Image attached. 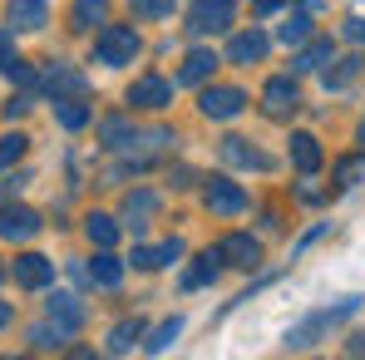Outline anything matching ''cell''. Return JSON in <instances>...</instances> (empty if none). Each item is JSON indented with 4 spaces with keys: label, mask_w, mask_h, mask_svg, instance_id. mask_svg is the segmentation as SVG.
Masks as SVG:
<instances>
[{
    "label": "cell",
    "mask_w": 365,
    "mask_h": 360,
    "mask_svg": "<svg viewBox=\"0 0 365 360\" xmlns=\"http://www.w3.org/2000/svg\"><path fill=\"white\" fill-rule=\"evenodd\" d=\"M306 5H321V0H306Z\"/></svg>",
    "instance_id": "b9f144b4"
},
{
    "label": "cell",
    "mask_w": 365,
    "mask_h": 360,
    "mask_svg": "<svg viewBox=\"0 0 365 360\" xmlns=\"http://www.w3.org/2000/svg\"><path fill=\"white\" fill-rule=\"evenodd\" d=\"M346 40H351V45H361V50H365V20H346Z\"/></svg>",
    "instance_id": "d590c367"
},
{
    "label": "cell",
    "mask_w": 365,
    "mask_h": 360,
    "mask_svg": "<svg viewBox=\"0 0 365 360\" xmlns=\"http://www.w3.org/2000/svg\"><path fill=\"white\" fill-rule=\"evenodd\" d=\"M217 252H222V262H227V267H242V272L262 267V242L247 237V232H232V237H222V242H217Z\"/></svg>",
    "instance_id": "30bf717a"
},
{
    "label": "cell",
    "mask_w": 365,
    "mask_h": 360,
    "mask_svg": "<svg viewBox=\"0 0 365 360\" xmlns=\"http://www.w3.org/2000/svg\"><path fill=\"white\" fill-rule=\"evenodd\" d=\"M232 25V0H192L187 5V35H217Z\"/></svg>",
    "instance_id": "3957f363"
},
{
    "label": "cell",
    "mask_w": 365,
    "mask_h": 360,
    "mask_svg": "<svg viewBox=\"0 0 365 360\" xmlns=\"http://www.w3.org/2000/svg\"><path fill=\"white\" fill-rule=\"evenodd\" d=\"M262 109H267L272 119H292V114L302 109V89H297V79H292V74L267 79V89H262Z\"/></svg>",
    "instance_id": "5b68a950"
},
{
    "label": "cell",
    "mask_w": 365,
    "mask_h": 360,
    "mask_svg": "<svg viewBox=\"0 0 365 360\" xmlns=\"http://www.w3.org/2000/svg\"><path fill=\"white\" fill-rule=\"evenodd\" d=\"M178 336H182V316H173V321H163V326H158V331H153V336H148L143 346H148L153 356H163V351H168V346H173Z\"/></svg>",
    "instance_id": "f1b7e54d"
},
{
    "label": "cell",
    "mask_w": 365,
    "mask_h": 360,
    "mask_svg": "<svg viewBox=\"0 0 365 360\" xmlns=\"http://www.w3.org/2000/svg\"><path fill=\"white\" fill-rule=\"evenodd\" d=\"M104 20H109V0H74V10H69V25L74 30H94Z\"/></svg>",
    "instance_id": "603a6c76"
},
{
    "label": "cell",
    "mask_w": 365,
    "mask_h": 360,
    "mask_svg": "<svg viewBox=\"0 0 365 360\" xmlns=\"http://www.w3.org/2000/svg\"><path fill=\"white\" fill-rule=\"evenodd\" d=\"M143 45H138V30L133 25H99V40H94V60L109 64V69H119V64H133V55H138Z\"/></svg>",
    "instance_id": "6da1fadb"
},
{
    "label": "cell",
    "mask_w": 365,
    "mask_h": 360,
    "mask_svg": "<svg viewBox=\"0 0 365 360\" xmlns=\"http://www.w3.org/2000/svg\"><path fill=\"white\" fill-rule=\"evenodd\" d=\"M182 257V237H168V242H158V247H133V267L138 272H158V267H168V262H178Z\"/></svg>",
    "instance_id": "7c38bea8"
},
{
    "label": "cell",
    "mask_w": 365,
    "mask_h": 360,
    "mask_svg": "<svg viewBox=\"0 0 365 360\" xmlns=\"http://www.w3.org/2000/svg\"><path fill=\"white\" fill-rule=\"evenodd\" d=\"M356 74H361V55H351V60H341L336 69H326V89H346Z\"/></svg>",
    "instance_id": "4dcf8cb0"
},
{
    "label": "cell",
    "mask_w": 365,
    "mask_h": 360,
    "mask_svg": "<svg viewBox=\"0 0 365 360\" xmlns=\"http://www.w3.org/2000/svg\"><path fill=\"white\" fill-rule=\"evenodd\" d=\"M25 143H30L25 133H5V138H0V168H10V163H20V153H25Z\"/></svg>",
    "instance_id": "d6a6232c"
},
{
    "label": "cell",
    "mask_w": 365,
    "mask_h": 360,
    "mask_svg": "<svg viewBox=\"0 0 365 360\" xmlns=\"http://www.w3.org/2000/svg\"><path fill=\"white\" fill-rule=\"evenodd\" d=\"M50 316H55V321H64V326H74V331H79V321H84L79 301L69 297V292H55V297H50Z\"/></svg>",
    "instance_id": "4316f807"
},
{
    "label": "cell",
    "mask_w": 365,
    "mask_h": 360,
    "mask_svg": "<svg viewBox=\"0 0 365 360\" xmlns=\"http://www.w3.org/2000/svg\"><path fill=\"white\" fill-rule=\"evenodd\" d=\"M217 272H222V252H217V247H207V252H197V257H192V267L182 272V287H187V292H197V287L217 282Z\"/></svg>",
    "instance_id": "5bb4252c"
},
{
    "label": "cell",
    "mask_w": 365,
    "mask_h": 360,
    "mask_svg": "<svg viewBox=\"0 0 365 360\" xmlns=\"http://www.w3.org/2000/svg\"><path fill=\"white\" fill-rule=\"evenodd\" d=\"M346 356H365V331H356V336L346 341Z\"/></svg>",
    "instance_id": "74e56055"
},
{
    "label": "cell",
    "mask_w": 365,
    "mask_h": 360,
    "mask_svg": "<svg viewBox=\"0 0 365 360\" xmlns=\"http://www.w3.org/2000/svg\"><path fill=\"white\" fill-rule=\"evenodd\" d=\"M222 158H227L232 168H262V173L272 168V158H267V153H257L247 138H222Z\"/></svg>",
    "instance_id": "d6986e66"
},
{
    "label": "cell",
    "mask_w": 365,
    "mask_h": 360,
    "mask_svg": "<svg viewBox=\"0 0 365 360\" xmlns=\"http://www.w3.org/2000/svg\"><path fill=\"white\" fill-rule=\"evenodd\" d=\"M84 237L94 242V247H114V242H119V222H114L109 212H89V217H84Z\"/></svg>",
    "instance_id": "cb8c5ba5"
},
{
    "label": "cell",
    "mask_w": 365,
    "mask_h": 360,
    "mask_svg": "<svg viewBox=\"0 0 365 360\" xmlns=\"http://www.w3.org/2000/svg\"><path fill=\"white\" fill-rule=\"evenodd\" d=\"M99 138L109 143V148H133V138H138V128L123 119V114H109V119H99Z\"/></svg>",
    "instance_id": "7402d4cb"
},
{
    "label": "cell",
    "mask_w": 365,
    "mask_h": 360,
    "mask_svg": "<svg viewBox=\"0 0 365 360\" xmlns=\"http://www.w3.org/2000/svg\"><path fill=\"white\" fill-rule=\"evenodd\" d=\"M202 202H207V212H217V217H242L247 212V192L232 178H207L202 182Z\"/></svg>",
    "instance_id": "277c9868"
},
{
    "label": "cell",
    "mask_w": 365,
    "mask_h": 360,
    "mask_svg": "<svg viewBox=\"0 0 365 360\" xmlns=\"http://www.w3.org/2000/svg\"><path fill=\"white\" fill-rule=\"evenodd\" d=\"M153 212H158V192H148V187H133V192L123 197V217H128V227H133V232H143Z\"/></svg>",
    "instance_id": "2e32d148"
},
{
    "label": "cell",
    "mask_w": 365,
    "mask_h": 360,
    "mask_svg": "<svg viewBox=\"0 0 365 360\" xmlns=\"http://www.w3.org/2000/svg\"><path fill=\"white\" fill-rule=\"evenodd\" d=\"M128 104H133V109H168V104H173V79H163V74L133 79V84H128Z\"/></svg>",
    "instance_id": "52a82bcc"
},
{
    "label": "cell",
    "mask_w": 365,
    "mask_h": 360,
    "mask_svg": "<svg viewBox=\"0 0 365 360\" xmlns=\"http://www.w3.org/2000/svg\"><path fill=\"white\" fill-rule=\"evenodd\" d=\"M5 20H10V30H40L50 20V5L45 0H10Z\"/></svg>",
    "instance_id": "e0dca14e"
},
{
    "label": "cell",
    "mask_w": 365,
    "mask_h": 360,
    "mask_svg": "<svg viewBox=\"0 0 365 360\" xmlns=\"http://www.w3.org/2000/svg\"><path fill=\"white\" fill-rule=\"evenodd\" d=\"M138 341H143V321H138V316H133V321H119V326L109 331V356H128Z\"/></svg>",
    "instance_id": "d4e9b609"
},
{
    "label": "cell",
    "mask_w": 365,
    "mask_h": 360,
    "mask_svg": "<svg viewBox=\"0 0 365 360\" xmlns=\"http://www.w3.org/2000/svg\"><path fill=\"white\" fill-rule=\"evenodd\" d=\"M128 10L143 20H163V15H173V0H128Z\"/></svg>",
    "instance_id": "836d02e7"
},
{
    "label": "cell",
    "mask_w": 365,
    "mask_h": 360,
    "mask_svg": "<svg viewBox=\"0 0 365 360\" xmlns=\"http://www.w3.org/2000/svg\"><path fill=\"white\" fill-rule=\"evenodd\" d=\"M40 227H45V222H40L35 207H20V202L0 207V242H30Z\"/></svg>",
    "instance_id": "ba28073f"
},
{
    "label": "cell",
    "mask_w": 365,
    "mask_h": 360,
    "mask_svg": "<svg viewBox=\"0 0 365 360\" xmlns=\"http://www.w3.org/2000/svg\"><path fill=\"white\" fill-rule=\"evenodd\" d=\"M361 138H365V119H361Z\"/></svg>",
    "instance_id": "60d3db41"
},
{
    "label": "cell",
    "mask_w": 365,
    "mask_h": 360,
    "mask_svg": "<svg viewBox=\"0 0 365 360\" xmlns=\"http://www.w3.org/2000/svg\"><path fill=\"white\" fill-rule=\"evenodd\" d=\"M0 282H5V267H0Z\"/></svg>",
    "instance_id": "7bdbcfd3"
},
{
    "label": "cell",
    "mask_w": 365,
    "mask_h": 360,
    "mask_svg": "<svg viewBox=\"0 0 365 360\" xmlns=\"http://www.w3.org/2000/svg\"><path fill=\"white\" fill-rule=\"evenodd\" d=\"M55 119H60L64 128H84V123H89V109H84L79 99H55Z\"/></svg>",
    "instance_id": "f546056e"
},
{
    "label": "cell",
    "mask_w": 365,
    "mask_h": 360,
    "mask_svg": "<svg viewBox=\"0 0 365 360\" xmlns=\"http://www.w3.org/2000/svg\"><path fill=\"white\" fill-rule=\"evenodd\" d=\"M282 5H287V0H252V10H257V15H277Z\"/></svg>",
    "instance_id": "8d00e7d4"
},
{
    "label": "cell",
    "mask_w": 365,
    "mask_h": 360,
    "mask_svg": "<svg viewBox=\"0 0 365 360\" xmlns=\"http://www.w3.org/2000/svg\"><path fill=\"white\" fill-rule=\"evenodd\" d=\"M40 84H45L50 94H55V89H64V94H84V89H89V79H84L79 69H69V64H60V60L40 69Z\"/></svg>",
    "instance_id": "9a60e30c"
},
{
    "label": "cell",
    "mask_w": 365,
    "mask_h": 360,
    "mask_svg": "<svg viewBox=\"0 0 365 360\" xmlns=\"http://www.w3.org/2000/svg\"><path fill=\"white\" fill-rule=\"evenodd\" d=\"M15 60V30H0V69Z\"/></svg>",
    "instance_id": "e575fe53"
},
{
    "label": "cell",
    "mask_w": 365,
    "mask_h": 360,
    "mask_svg": "<svg viewBox=\"0 0 365 360\" xmlns=\"http://www.w3.org/2000/svg\"><path fill=\"white\" fill-rule=\"evenodd\" d=\"M25 109H30V99H10V104H5V119H20Z\"/></svg>",
    "instance_id": "f35d334b"
},
{
    "label": "cell",
    "mask_w": 365,
    "mask_h": 360,
    "mask_svg": "<svg viewBox=\"0 0 365 360\" xmlns=\"http://www.w3.org/2000/svg\"><path fill=\"white\" fill-rule=\"evenodd\" d=\"M84 282H89V287H104V292L119 287V282H123V262L114 257V247H99V257L84 267Z\"/></svg>",
    "instance_id": "8fae6325"
},
{
    "label": "cell",
    "mask_w": 365,
    "mask_h": 360,
    "mask_svg": "<svg viewBox=\"0 0 365 360\" xmlns=\"http://www.w3.org/2000/svg\"><path fill=\"white\" fill-rule=\"evenodd\" d=\"M247 104L242 89H232V84H207L202 94H197V109L207 114V119H237Z\"/></svg>",
    "instance_id": "8992f818"
},
{
    "label": "cell",
    "mask_w": 365,
    "mask_h": 360,
    "mask_svg": "<svg viewBox=\"0 0 365 360\" xmlns=\"http://www.w3.org/2000/svg\"><path fill=\"white\" fill-rule=\"evenodd\" d=\"M336 45L331 40H302V50L292 55V74H316L321 64H331Z\"/></svg>",
    "instance_id": "ac0fdd59"
},
{
    "label": "cell",
    "mask_w": 365,
    "mask_h": 360,
    "mask_svg": "<svg viewBox=\"0 0 365 360\" xmlns=\"http://www.w3.org/2000/svg\"><path fill=\"white\" fill-rule=\"evenodd\" d=\"M292 163H297V173H316L321 168V143H316V133H292Z\"/></svg>",
    "instance_id": "44dd1931"
},
{
    "label": "cell",
    "mask_w": 365,
    "mask_h": 360,
    "mask_svg": "<svg viewBox=\"0 0 365 360\" xmlns=\"http://www.w3.org/2000/svg\"><path fill=\"white\" fill-rule=\"evenodd\" d=\"M74 336V326H64V321H40V326H30V346L35 351H64V341Z\"/></svg>",
    "instance_id": "ffe728a7"
},
{
    "label": "cell",
    "mask_w": 365,
    "mask_h": 360,
    "mask_svg": "<svg viewBox=\"0 0 365 360\" xmlns=\"http://www.w3.org/2000/svg\"><path fill=\"white\" fill-rule=\"evenodd\" d=\"M10 326V301H0V331Z\"/></svg>",
    "instance_id": "ab89813d"
},
{
    "label": "cell",
    "mask_w": 365,
    "mask_h": 360,
    "mask_svg": "<svg viewBox=\"0 0 365 360\" xmlns=\"http://www.w3.org/2000/svg\"><path fill=\"white\" fill-rule=\"evenodd\" d=\"M15 282L20 287H30V292H40V287H50L55 282V262L50 257H40V252H25V257H15Z\"/></svg>",
    "instance_id": "9c48e42d"
},
{
    "label": "cell",
    "mask_w": 365,
    "mask_h": 360,
    "mask_svg": "<svg viewBox=\"0 0 365 360\" xmlns=\"http://www.w3.org/2000/svg\"><path fill=\"white\" fill-rule=\"evenodd\" d=\"M356 311H361V297H346L341 306L316 311L311 321H302V326H292V331H287V351H306V346H311V341H316L326 326H336V321H346V316H356Z\"/></svg>",
    "instance_id": "7a4b0ae2"
},
{
    "label": "cell",
    "mask_w": 365,
    "mask_h": 360,
    "mask_svg": "<svg viewBox=\"0 0 365 360\" xmlns=\"http://www.w3.org/2000/svg\"><path fill=\"white\" fill-rule=\"evenodd\" d=\"M267 50H272V40H267L262 30H242V35L227 40V60H232V64H257Z\"/></svg>",
    "instance_id": "4fadbf2b"
},
{
    "label": "cell",
    "mask_w": 365,
    "mask_h": 360,
    "mask_svg": "<svg viewBox=\"0 0 365 360\" xmlns=\"http://www.w3.org/2000/svg\"><path fill=\"white\" fill-rule=\"evenodd\" d=\"M212 69H217V55H212V50H187V60H182V74H178V79H182V84H202Z\"/></svg>",
    "instance_id": "484cf974"
},
{
    "label": "cell",
    "mask_w": 365,
    "mask_h": 360,
    "mask_svg": "<svg viewBox=\"0 0 365 360\" xmlns=\"http://www.w3.org/2000/svg\"><path fill=\"white\" fill-rule=\"evenodd\" d=\"M277 40H282V45H302V40H311V10H297V15L277 30Z\"/></svg>",
    "instance_id": "83f0119b"
},
{
    "label": "cell",
    "mask_w": 365,
    "mask_h": 360,
    "mask_svg": "<svg viewBox=\"0 0 365 360\" xmlns=\"http://www.w3.org/2000/svg\"><path fill=\"white\" fill-rule=\"evenodd\" d=\"M365 178V158H341L336 163V187H356Z\"/></svg>",
    "instance_id": "1f68e13d"
}]
</instances>
